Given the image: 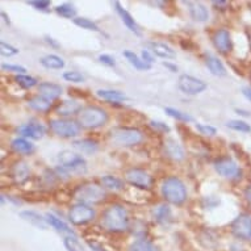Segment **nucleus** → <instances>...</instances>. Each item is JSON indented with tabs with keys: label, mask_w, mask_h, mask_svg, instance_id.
<instances>
[{
	"label": "nucleus",
	"mask_w": 251,
	"mask_h": 251,
	"mask_svg": "<svg viewBox=\"0 0 251 251\" xmlns=\"http://www.w3.org/2000/svg\"><path fill=\"white\" fill-rule=\"evenodd\" d=\"M129 213L123 205L113 204L104 210L101 216V225L104 229L112 233H124L129 229Z\"/></svg>",
	"instance_id": "1"
},
{
	"label": "nucleus",
	"mask_w": 251,
	"mask_h": 251,
	"mask_svg": "<svg viewBox=\"0 0 251 251\" xmlns=\"http://www.w3.org/2000/svg\"><path fill=\"white\" fill-rule=\"evenodd\" d=\"M163 198L173 205L180 206L187 200V188L177 176L166 177L161 187Z\"/></svg>",
	"instance_id": "2"
},
{
	"label": "nucleus",
	"mask_w": 251,
	"mask_h": 251,
	"mask_svg": "<svg viewBox=\"0 0 251 251\" xmlns=\"http://www.w3.org/2000/svg\"><path fill=\"white\" fill-rule=\"evenodd\" d=\"M108 112L96 105L84 107L78 115V123L82 128L98 129L104 126L108 123Z\"/></svg>",
	"instance_id": "3"
},
{
	"label": "nucleus",
	"mask_w": 251,
	"mask_h": 251,
	"mask_svg": "<svg viewBox=\"0 0 251 251\" xmlns=\"http://www.w3.org/2000/svg\"><path fill=\"white\" fill-rule=\"evenodd\" d=\"M109 140L116 146L130 148L137 146L144 141V134L136 128H115L109 133Z\"/></svg>",
	"instance_id": "4"
},
{
	"label": "nucleus",
	"mask_w": 251,
	"mask_h": 251,
	"mask_svg": "<svg viewBox=\"0 0 251 251\" xmlns=\"http://www.w3.org/2000/svg\"><path fill=\"white\" fill-rule=\"evenodd\" d=\"M74 196L80 204L95 205L105 200L107 192L104 187H100L95 183H87V184L80 185L78 190L75 191Z\"/></svg>",
	"instance_id": "5"
},
{
	"label": "nucleus",
	"mask_w": 251,
	"mask_h": 251,
	"mask_svg": "<svg viewBox=\"0 0 251 251\" xmlns=\"http://www.w3.org/2000/svg\"><path fill=\"white\" fill-rule=\"evenodd\" d=\"M49 128L53 134L61 138H75L80 134V130H82L80 124L70 119L50 120Z\"/></svg>",
	"instance_id": "6"
},
{
	"label": "nucleus",
	"mask_w": 251,
	"mask_h": 251,
	"mask_svg": "<svg viewBox=\"0 0 251 251\" xmlns=\"http://www.w3.org/2000/svg\"><path fill=\"white\" fill-rule=\"evenodd\" d=\"M58 161H59L62 169L66 170L67 173L84 174L87 171L86 159L76 152H73L71 150L62 151L58 156Z\"/></svg>",
	"instance_id": "7"
},
{
	"label": "nucleus",
	"mask_w": 251,
	"mask_h": 251,
	"mask_svg": "<svg viewBox=\"0 0 251 251\" xmlns=\"http://www.w3.org/2000/svg\"><path fill=\"white\" fill-rule=\"evenodd\" d=\"M95 209H92L90 205H86V204H80V202L73 205L69 210V220L74 225H84V224L91 223L95 220Z\"/></svg>",
	"instance_id": "8"
},
{
	"label": "nucleus",
	"mask_w": 251,
	"mask_h": 251,
	"mask_svg": "<svg viewBox=\"0 0 251 251\" xmlns=\"http://www.w3.org/2000/svg\"><path fill=\"white\" fill-rule=\"evenodd\" d=\"M177 86H179V90L185 94V95L195 96L201 94L206 90V83L201 79H198L192 76V75L183 74L179 76V80H177Z\"/></svg>",
	"instance_id": "9"
},
{
	"label": "nucleus",
	"mask_w": 251,
	"mask_h": 251,
	"mask_svg": "<svg viewBox=\"0 0 251 251\" xmlns=\"http://www.w3.org/2000/svg\"><path fill=\"white\" fill-rule=\"evenodd\" d=\"M231 233L235 238L242 241H250L251 239V216L250 214L242 213L238 217L234 218L231 223Z\"/></svg>",
	"instance_id": "10"
},
{
	"label": "nucleus",
	"mask_w": 251,
	"mask_h": 251,
	"mask_svg": "<svg viewBox=\"0 0 251 251\" xmlns=\"http://www.w3.org/2000/svg\"><path fill=\"white\" fill-rule=\"evenodd\" d=\"M125 179L129 184H132L133 187H137V188H141V190H149L152 184L151 176L145 170L137 169V167L129 169L125 173Z\"/></svg>",
	"instance_id": "11"
},
{
	"label": "nucleus",
	"mask_w": 251,
	"mask_h": 251,
	"mask_svg": "<svg viewBox=\"0 0 251 251\" xmlns=\"http://www.w3.org/2000/svg\"><path fill=\"white\" fill-rule=\"evenodd\" d=\"M214 170L220 176L226 179H235L241 175V169L231 158H221L214 162Z\"/></svg>",
	"instance_id": "12"
},
{
	"label": "nucleus",
	"mask_w": 251,
	"mask_h": 251,
	"mask_svg": "<svg viewBox=\"0 0 251 251\" xmlns=\"http://www.w3.org/2000/svg\"><path fill=\"white\" fill-rule=\"evenodd\" d=\"M212 42L214 48L221 54H229L233 50V40L230 32L225 28L217 29L212 36Z\"/></svg>",
	"instance_id": "13"
},
{
	"label": "nucleus",
	"mask_w": 251,
	"mask_h": 251,
	"mask_svg": "<svg viewBox=\"0 0 251 251\" xmlns=\"http://www.w3.org/2000/svg\"><path fill=\"white\" fill-rule=\"evenodd\" d=\"M17 133L20 134L23 138H30V140H41L42 137L45 136V128L44 125L38 123H26L20 125L17 128Z\"/></svg>",
	"instance_id": "14"
},
{
	"label": "nucleus",
	"mask_w": 251,
	"mask_h": 251,
	"mask_svg": "<svg viewBox=\"0 0 251 251\" xmlns=\"http://www.w3.org/2000/svg\"><path fill=\"white\" fill-rule=\"evenodd\" d=\"M112 5L115 7V11L117 12V15L120 16V19H121V21H123L124 24H125V26L132 32V33H134L136 36H141V29H140V25L137 24V21L134 20V17L129 13V11H126V9L124 8L123 5L120 4L119 1H115V3H112Z\"/></svg>",
	"instance_id": "15"
},
{
	"label": "nucleus",
	"mask_w": 251,
	"mask_h": 251,
	"mask_svg": "<svg viewBox=\"0 0 251 251\" xmlns=\"http://www.w3.org/2000/svg\"><path fill=\"white\" fill-rule=\"evenodd\" d=\"M146 46H148L149 50L152 54H155L156 57L163 58V59H174V58L176 57L175 50L171 46L167 45V44H165V42L149 41L146 42Z\"/></svg>",
	"instance_id": "16"
},
{
	"label": "nucleus",
	"mask_w": 251,
	"mask_h": 251,
	"mask_svg": "<svg viewBox=\"0 0 251 251\" xmlns=\"http://www.w3.org/2000/svg\"><path fill=\"white\" fill-rule=\"evenodd\" d=\"M163 149H165L166 155L171 158L173 161L180 162L185 158L184 149H183V146L176 140H174V138H167L165 141V144H163Z\"/></svg>",
	"instance_id": "17"
},
{
	"label": "nucleus",
	"mask_w": 251,
	"mask_h": 251,
	"mask_svg": "<svg viewBox=\"0 0 251 251\" xmlns=\"http://www.w3.org/2000/svg\"><path fill=\"white\" fill-rule=\"evenodd\" d=\"M184 4L188 8L190 16L195 21L204 23V21L209 20V11L202 3H200V1H185Z\"/></svg>",
	"instance_id": "18"
},
{
	"label": "nucleus",
	"mask_w": 251,
	"mask_h": 251,
	"mask_svg": "<svg viewBox=\"0 0 251 251\" xmlns=\"http://www.w3.org/2000/svg\"><path fill=\"white\" fill-rule=\"evenodd\" d=\"M82 109V105L76 100H65L55 108V113L61 117H70V116L79 115Z\"/></svg>",
	"instance_id": "19"
},
{
	"label": "nucleus",
	"mask_w": 251,
	"mask_h": 251,
	"mask_svg": "<svg viewBox=\"0 0 251 251\" xmlns=\"http://www.w3.org/2000/svg\"><path fill=\"white\" fill-rule=\"evenodd\" d=\"M62 87L57 83H50V82H42L38 84V95L44 96L46 99L49 100H57L59 96L62 95Z\"/></svg>",
	"instance_id": "20"
},
{
	"label": "nucleus",
	"mask_w": 251,
	"mask_h": 251,
	"mask_svg": "<svg viewBox=\"0 0 251 251\" xmlns=\"http://www.w3.org/2000/svg\"><path fill=\"white\" fill-rule=\"evenodd\" d=\"M12 179L19 184H23L25 181L28 180L29 176H30V169H29V165L24 161L16 162L12 167Z\"/></svg>",
	"instance_id": "21"
},
{
	"label": "nucleus",
	"mask_w": 251,
	"mask_h": 251,
	"mask_svg": "<svg viewBox=\"0 0 251 251\" xmlns=\"http://www.w3.org/2000/svg\"><path fill=\"white\" fill-rule=\"evenodd\" d=\"M19 216H20V218H23L24 221L32 224L33 226L38 227V229H41V230H45L46 227H48V223H46L45 217H42L41 214L37 213V212H34V210H21L20 213H19Z\"/></svg>",
	"instance_id": "22"
},
{
	"label": "nucleus",
	"mask_w": 251,
	"mask_h": 251,
	"mask_svg": "<svg viewBox=\"0 0 251 251\" xmlns=\"http://www.w3.org/2000/svg\"><path fill=\"white\" fill-rule=\"evenodd\" d=\"M11 148H12L13 151L16 154H20V155H32L34 150H36L34 145L26 138H23V137H17L15 140H12Z\"/></svg>",
	"instance_id": "23"
},
{
	"label": "nucleus",
	"mask_w": 251,
	"mask_h": 251,
	"mask_svg": "<svg viewBox=\"0 0 251 251\" xmlns=\"http://www.w3.org/2000/svg\"><path fill=\"white\" fill-rule=\"evenodd\" d=\"M45 220L48 225L53 227L54 230L58 231V233H62V234H67V235H74V231L71 230L70 226L67 225L63 220H61L57 216H54L53 213H46Z\"/></svg>",
	"instance_id": "24"
},
{
	"label": "nucleus",
	"mask_w": 251,
	"mask_h": 251,
	"mask_svg": "<svg viewBox=\"0 0 251 251\" xmlns=\"http://www.w3.org/2000/svg\"><path fill=\"white\" fill-rule=\"evenodd\" d=\"M205 65L209 69L210 74L214 76H225L227 74L226 69L224 66V63L218 59L216 55L206 54L205 55Z\"/></svg>",
	"instance_id": "25"
},
{
	"label": "nucleus",
	"mask_w": 251,
	"mask_h": 251,
	"mask_svg": "<svg viewBox=\"0 0 251 251\" xmlns=\"http://www.w3.org/2000/svg\"><path fill=\"white\" fill-rule=\"evenodd\" d=\"M28 105L33 111L40 112V113H46V112H49L51 109L53 103H51V100L46 99L44 96L36 95L28 100Z\"/></svg>",
	"instance_id": "26"
},
{
	"label": "nucleus",
	"mask_w": 251,
	"mask_h": 251,
	"mask_svg": "<svg viewBox=\"0 0 251 251\" xmlns=\"http://www.w3.org/2000/svg\"><path fill=\"white\" fill-rule=\"evenodd\" d=\"M74 149H76L79 152L82 154H87V155H92L98 151L99 149V144L95 140H91V138H84V140H78L73 142Z\"/></svg>",
	"instance_id": "27"
},
{
	"label": "nucleus",
	"mask_w": 251,
	"mask_h": 251,
	"mask_svg": "<svg viewBox=\"0 0 251 251\" xmlns=\"http://www.w3.org/2000/svg\"><path fill=\"white\" fill-rule=\"evenodd\" d=\"M96 96L100 99L107 100L109 103H123L125 100H128V96L125 95L121 91L116 90H98Z\"/></svg>",
	"instance_id": "28"
},
{
	"label": "nucleus",
	"mask_w": 251,
	"mask_h": 251,
	"mask_svg": "<svg viewBox=\"0 0 251 251\" xmlns=\"http://www.w3.org/2000/svg\"><path fill=\"white\" fill-rule=\"evenodd\" d=\"M40 63L45 69H49V70H61V69L65 67L63 58H61L59 55H55V54H48L45 57H42L40 59Z\"/></svg>",
	"instance_id": "29"
},
{
	"label": "nucleus",
	"mask_w": 251,
	"mask_h": 251,
	"mask_svg": "<svg viewBox=\"0 0 251 251\" xmlns=\"http://www.w3.org/2000/svg\"><path fill=\"white\" fill-rule=\"evenodd\" d=\"M123 55L128 59L129 63H130L134 69H137V70L146 71L151 69V65H149V63L142 61L137 54H134L133 51H130V50H125V51L123 53Z\"/></svg>",
	"instance_id": "30"
},
{
	"label": "nucleus",
	"mask_w": 251,
	"mask_h": 251,
	"mask_svg": "<svg viewBox=\"0 0 251 251\" xmlns=\"http://www.w3.org/2000/svg\"><path fill=\"white\" fill-rule=\"evenodd\" d=\"M101 185L105 190L121 191L124 188V181L113 175H105L101 177Z\"/></svg>",
	"instance_id": "31"
},
{
	"label": "nucleus",
	"mask_w": 251,
	"mask_h": 251,
	"mask_svg": "<svg viewBox=\"0 0 251 251\" xmlns=\"http://www.w3.org/2000/svg\"><path fill=\"white\" fill-rule=\"evenodd\" d=\"M129 251H161V249L148 239H138L129 246Z\"/></svg>",
	"instance_id": "32"
},
{
	"label": "nucleus",
	"mask_w": 251,
	"mask_h": 251,
	"mask_svg": "<svg viewBox=\"0 0 251 251\" xmlns=\"http://www.w3.org/2000/svg\"><path fill=\"white\" fill-rule=\"evenodd\" d=\"M54 11H55L57 15L63 17V19H73V20L76 17V13H78V11H76V8H75L74 5L69 4V3L57 5V7L54 8Z\"/></svg>",
	"instance_id": "33"
},
{
	"label": "nucleus",
	"mask_w": 251,
	"mask_h": 251,
	"mask_svg": "<svg viewBox=\"0 0 251 251\" xmlns=\"http://www.w3.org/2000/svg\"><path fill=\"white\" fill-rule=\"evenodd\" d=\"M15 82L21 87V88H24V90H30V88H33V87L37 86L38 87V80L33 76H29L26 74H20L16 75L15 76Z\"/></svg>",
	"instance_id": "34"
},
{
	"label": "nucleus",
	"mask_w": 251,
	"mask_h": 251,
	"mask_svg": "<svg viewBox=\"0 0 251 251\" xmlns=\"http://www.w3.org/2000/svg\"><path fill=\"white\" fill-rule=\"evenodd\" d=\"M154 217L158 223L166 224L171 220V209L169 205H159L154 210Z\"/></svg>",
	"instance_id": "35"
},
{
	"label": "nucleus",
	"mask_w": 251,
	"mask_h": 251,
	"mask_svg": "<svg viewBox=\"0 0 251 251\" xmlns=\"http://www.w3.org/2000/svg\"><path fill=\"white\" fill-rule=\"evenodd\" d=\"M226 126L231 130H235V132L239 133H250L251 132V126L250 124H247L246 121L243 120H230L227 121Z\"/></svg>",
	"instance_id": "36"
},
{
	"label": "nucleus",
	"mask_w": 251,
	"mask_h": 251,
	"mask_svg": "<svg viewBox=\"0 0 251 251\" xmlns=\"http://www.w3.org/2000/svg\"><path fill=\"white\" fill-rule=\"evenodd\" d=\"M166 115H169L170 117L177 120V121H183V123H191L194 121V117L190 116L188 113H184V112L179 111V109H175V108H165Z\"/></svg>",
	"instance_id": "37"
},
{
	"label": "nucleus",
	"mask_w": 251,
	"mask_h": 251,
	"mask_svg": "<svg viewBox=\"0 0 251 251\" xmlns=\"http://www.w3.org/2000/svg\"><path fill=\"white\" fill-rule=\"evenodd\" d=\"M63 245L67 251H86L80 241L75 235H66L63 239Z\"/></svg>",
	"instance_id": "38"
},
{
	"label": "nucleus",
	"mask_w": 251,
	"mask_h": 251,
	"mask_svg": "<svg viewBox=\"0 0 251 251\" xmlns=\"http://www.w3.org/2000/svg\"><path fill=\"white\" fill-rule=\"evenodd\" d=\"M73 21L79 28L86 29V30H92V32H100L99 26L96 25V23H94L90 19H87V17H75Z\"/></svg>",
	"instance_id": "39"
},
{
	"label": "nucleus",
	"mask_w": 251,
	"mask_h": 251,
	"mask_svg": "<svg viewBox=\"0 0 251 251\" xmlns=\"http://www.w3.org/2000/svg\"><path fill=\"white\" fill-rule=\"evenodd\" d=\"M0 54L3 55V57H13V55H17L19 54V49L15 48L11 44H7V42L1 41L0 42Z\"/></svg>",
	"instance_id": "40"
},
{
	"label": "nucleus",
	"mask_w": 251,
	"mask_h": 251,
	"mask_svg": "<svg viewBox=\"0 0 251 251\" xmlns=\"http://www.w3.org/2000/svg\"><path fill=\"white\" fill-rule=\"evenodd\" d=\"M195 128H196V130H198L200 134H202V136L212 137L214 136V134H217V129L214 128V126H212V125H208V124L198 123L195 125Z\"/></svg>",
	"instance_id": "41"
},
{
	"label": "nucleus",
	"mask_w": 251,
	"mask_h": 251,
	"mask_svg": "<svg viewBox=\"0 0 251 251\" xmlns=\"http://www.w3.org/2000/svg\"><path fill=\"white\" fill-rule=\"evenodd\" d=\"M63 79L66 80V82L70 83H83L84 82V76H83L79 71H65L63 73Z\"/></svg>",
	"instance_id": "42"
},
{
	"label": "nucleus",
	"mask_w": 251,
	"mask_h": 251,
	"mask_svg": "<svg viewBox=\"0 0 251 251\" xmlns=\"http://www.w3.org/2000/svg\"><path fill=\"white\" fill-rule=\"evenodd\" d=\"M1 70L8 71V73H16V75L26 74V69L20 65H12V63H3L1 65Z\"/></svg>",
	"instance_id": "43"
},
{
	"label": "nucleus",
	"mask_w": 251,
	"mask_h": 251,
	"mask_svg": "<svg viewBox=\"0 0 251 251\" xmlns=\"http://www.w3.org/2000/svg\"><path fill=\"white\" fill-rule=\"evenodd\" d=\"M28 4L30 7H33L34 9H37V11H42V12H48L50 9V3L49 0H40V1H28Z\"/></svg>",
	"instance_id": "44"
},
{
	"label": "nucleus",
	"mask_w": 251,
	"mask_h": 251,
	"mask_svg": "<svg viewBox=\"0 0 251 251\" xmlns=\"http://www.w3.org/2000/svg\"><path fill=\"white\" fill-rule=\"evenodd\" d=\"M98 61L100 63H103L105 66L108 67H115L116 66V59L109 54H100L99 57H98Z\"/></svg>",
	"instance_id": "45"
},
{
	"label": "nucleus",
	"mask_w": 251,
	"mask_h": 251,
	"mask_svg": "<svg viewBox=\"0 0 251 251\" xmlns=\"http://www.w3.org/2000/svg\"><path fill=\"white\" fill-rule=\"evenodd\" d=\"M150 126L152 129H155L158 132H162V133H170V126L167 124L162 123V121H150Z\"/></svg>",
	"instance_id": "46"
},
{
	"label": "nucleus",
	"mask_w": 251,
	"mask_h": 251,
	"mask_svg": "<svg viewBox=\"0 0 251 251\" xmlns=\"http://www.w3.org/2000/svg\"><path fill=\"white\" fill-rule=\"evenodd\" d=\"M141 59L144 62H146V63H149V65H152L154 63V55H152V53L150 51V50H142V53H141Z\"/></svg>",
	"instance_id": "47"
},
{
	"label": "nucleus",
	"mask_w": 251,
	"mask_h": 251,
	"mask_svg": "<svg viewBox=\"0 0 251 251\" xmlns=\"http://www.w3.org/2000/svg\"><path fill=\"white\" fill-rule=\"evenodd\" d=\"M88 246H90V249L92 251H107L103 247V245H100V243L98 242H91V241H88Z\"/></svg>",
	"instance_id": "48"
},
{
	"label": "nucleus",
	"mask_w": 251,
	"mask_h": 251,
	"mask_svg": "<svg viewBox=\"0 0 251 251\" xmlns=\"http://www.w3.org/2000/svg\"><path fill=\"white\" fill-rule=\"evenodd\" d=\"M163 66H165L167 70L171 71V73H177V70H179L176 65H174L171 62H163Z\"/></svg>",
	"instance_id": "49"
},
{
	"label": "nucleus",
	"mask_w": 251,
	"mask_h": 251,
	"mask_svg": "<svg viewBox=\"0 0 251 251\" xmlns=\"http://www.w3.org/2000/svg\"><path fill=\"white\" fill-rule=\"evenodd\" d=\"M45 42L46 44H49L50 46H53V48H59V44H58L57 41H55V40H54V38H51L50 37V36H45Z\"/></svg>",
	"instance_id": "50"
},
{
	"label": "nucleus",
	"mask_w": 251,
	"mask_h": 251,
	"mask_svg": "<svg viewBox=\"0 0 251 251\" xmlns=\"http://www.w3.org/2000/svg\"><path fill=\"white\" fill-rule=\"evenodd\" d=\"M242 95L251 103V87H245L242 90Z\"/></svg>",
	"instance_id": "51"
},
{
	"label": "nucleus",
	"mask_w": 251,
	"mask_h": 251,
	"mask_svg": "<svg viewBox=\"0 0 251 251\" xmlns=\"http://www.w3.org/2000/svg\"><path fill=\"white\" fill-rule=\"evenodd\" d=\"M245 198H246L247 202H249V205L251 208V185H249L246 190H245Z\"/></svg>",
	"instance_id": "52"
},
{
	"label": "nucleus",
	"mask_w": 251,
	"mask_h": 251,
	"mask_svg": "<svg viewBox=\"0 0 251 251\" xmlns=\"http://www.w3.org/2000/svg\"><path fill=\"white\" fill-rule=\"evenodd\" d=\"M212 4L214 7H225V5H227V1H213Z\"/></svg>",
	"instance_id": "53"
},
{
	"label": "nucleus",
	"mask_w": 251,
	"mask_h": 251,
	"mask_svg": "<svg viewBox=\"0 0 251 251\" xmlns=\"http://www.w3.org/2000/svg\"><path fill=\"white\" fill-rule=\"evenodd\" d=\"M1 17H3V20L7 23V24H11V20H9V16H7V13L4 12V11H1Z\"/></svg>",
	"instance_id": "54"
},
{
	"label": "nucleus",
	"mask_w": 251,
	"mask_h": 251,
	"mask_svg": "<svg viewBox=\"0 0 251 251\" xmlns=\"http://www.w3.org/2000/svg\"><path fill=\"white\" fill-rule=\"evenodd\" d=\"M235 112H237V113H238V115H241V116H250V113H249V112L242 111V109H235Z\"/></svg>",
	"instance_id": "55"
},
{
	"label": "nucleus",
	"mask_w": 251,
	"mask_h": 251,
	"mask_svg": "<svg viewBox=\"0 0 251 251\" xmlns=\"http://www.w3.org/2000/svg\"><path fill=\"white\" fill-rule=\"evenodd\" d=\"M0 201H1V205H4V202H5V196H4V195H1V199H0Z\"/></svg>",
	"instance_id": "56"
},
{
	"label": "nucleus",
	"mask_w": 251,
	"mask_h": 251,
	"mask_svg": "<svg viewBox=\"0 0 251 251\" xmlns=\"http://www.w3.org/2000/svg\"><path fill=\"white\" fill-rule=\"evenodd\" d=\"M250 9H251V4H250Z\"/></svg>",
	"instance_id": "57"
},
{
	"label": "nucleus",
	"mask_w": 251,
	"mask_h": 251,
	"mask_svg": "<svg viewBox=\"0 0 251 251\" xmlns=\"http://www.w3.org/2000/svg\"><path fill=\"white\" fill-rule=\"evenodd\" d=\"M250 78H251V74H250Z\"/></svg>",
	"instance_id": "58"
}]
</instances>
